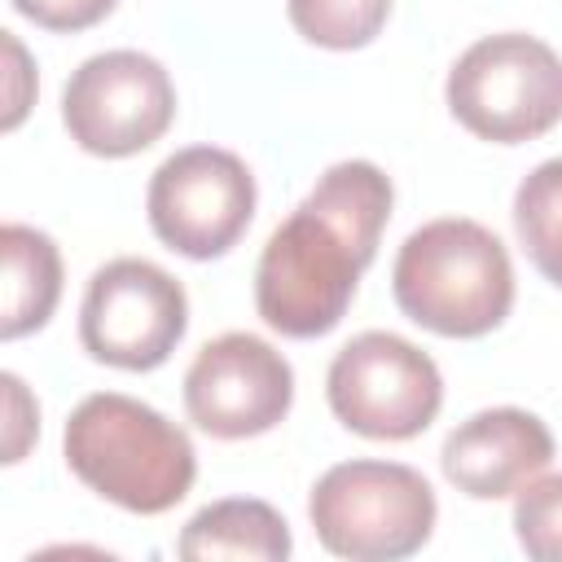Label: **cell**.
Returning <instances> with one entry per match:
<instances>
[{
    "mask_svg": "<svg viewBox=\"0 0 562 562\" xmlns=\"http://www.w3.org/2000/svg\"><path fill=\"white\" fill-rule=\"evenodd\" d=\"M386 220L391 180L382 167L364 158L334 162L259 255L255 307L263 325L285 338L329 334L347 316Z\"/></svg>",
    "mask_w": 562,
    "mask_h": 562,
    "instance_id": "obj_1",
    "label": "cell"
},
{
    "mask_svg": "<svg viewBox=\"0 0 562 562\" xmlns=\"http://www.w3.org/2000/svg\"><path fill=\"white\" fill-rule=\"evenodd\" d=\"M61 452L83 487L127 514H167L198 479L189 435L158 408L119 391H97L70 413Z\"/></svg>",
    "mask_w": 562,
    "mask_h": 562,
    "instance_id": "obj_2",
    "label": "cell"
},
{
    "mask_svg": "<svg viewBox=\"0 0 562 562\" xmlns=\"http://www.w3.org/2000/svg\"><path fill=\"white\" fill-rule=\"evenodd\" d=\"M391 294L413 325L439 338H483L514 307V263L479 220H430L404 237Z\"/></svg>",
    "mask_w": 562,
    "mask_h": 562,
    "instance_id": "obj_3",
    "label": "cell"
},
{
    "mask_svg": "<svg viewBox=\"0 0 562 562\" xmlns=\"http://www.w3.org/2000/svg\"><path fill=\"white\" fill-rule=\"evenodd\" d=\"M435 514L430 483L400 461L329 465L307 496L316 540L351 562H395L417 553L435 531Z\"/></svg>",
    "mask_w": 562,
    "mask_h": 562,
    "instance_id": "obj_4",
    "label": "cell"
},
{
    "mask_svg": "<svg viewBox=\"0 0 562 562\" xmlns=\"http://www.w3.org/2000/svg\"><path fill=\"white\" fill-rule=\"evenodd\" d=\"M452 119L492 145H522L562 123V57L522 31L470 44L443 83Z\"/></svg>",
    "mask_w": 562,
    "mask_h": 562,
    "instance_id": "obj_5",
    "label": "cell"
},
{
    "mask_svg": "<svg viewBox=\"0 0 562 562\" xmlns=\"http://www.w3.org/2000/svg\"><path fill=\"white\" fill-rule=\"evenodd\" d=\"M325 395L334 417L364 439H413L443 404V378L435 360L400 334L364 329L356 334L325 373Z\"/></svg>",
    "mask_w": 562,
    "mask_h": 562,
    "instance_id": "obj_6",
    "label": "cell"
},
{
    "mask_svg": "<svg viewBox=\"0 0 562 562\" xmlns=\"http://www.w3.org/2000/svg\"><path fill=\"white\" fill-rule=\"evenodd\" d=\"M189 329L184 285L149 259H110L92 272L79 303V342L92 360L149 373Z\"/></svg>",
    "mask_w": 562,
    "mask_h": 562,
    "instance_id": "obj_7",
    "label": "cell"
},
{
    "mask_svg": "<svg viewBox=\"0 0 562 562\" xmlns=\"http://www.w3.org/2000/svg\"><path fill=\"white\" fill-rule=\"evenodd\" d=\"M176 119V83L149 53L110 48L88 57L61 92L70 140L97 158H132L162 140Z\"/></svg>",
    "mask_w": 562,
    "mask_h": 562,
    "instance_id": "obj_8",
    "label": "cell"
},
{
    "mask_svg": "<svg viewBox=\"0 0 562 562\" xmlns=\"http://www.w3.org/2000/svg\"><path fill=\"white\" fill-rule=\"evenodd\" d=\"M154 237L184 259H220L237 246L255 215V176L233 149H176L145 193Z\"/></svg>",
    "mask_w": 562,
    "mask_h": 562,
    "instance_id": "obj_9",
    "label": "cell"
},
{
    "mask_svg": "<svg viewBox=\"0 0 562 562\" xmlns=\"http://www.w3.org/2000/svg\"><path fill=\"white\" fill-rule=\"evenodd\" d=\"M294 404L290 360L255 334L211 338L184 373V413L211 439H250L272 430Z\"/></svg>",
    "mask_w": 562,
    "mask_h": 562,
    "instance_id": "obj_10",
    "label": "cell"
},
{
    "mask_svg": "<svg viewBox=\"0 0 562 562\" xmlns=\"http://www.w3.org/2000/svg\"><path fill=\"white\" fill-rule=\"evenodd\" d=\"M549 461L553 435L527 408H483L465 417L439 452L443 479L474 501H501L522 492L536 474H544Z\"/></svg>",
    "mask_w": 562,
    "mask_h": 562,
    "instance_id": "obj_11",
    "label": "cell"
},
{
    "mask_svg": "<svg viewBox=\"0 0 562 562\" xmlns=\"http://www.w3.org/2000/svg\"><path fill=\"white\" fill-rule=\"evenodd\" d=\"M290 527L268 501L250 496H228L206 509H198L180 540L176 553L189 562H211V558H246V562H281L290 558Z\"/></svg>",
    "mask_w": 562,
    "mask_h": 562,
    "instance_id": "obj_12",
    "label": "cell"
},
{
    "mask_svg": "<svg viewBox=\"0 0 562 562\" xmlns=\"http://www.w3.org/2000/svg\"><path fill=\"white\" fill-rule=\"evenodd\" d=\"M0 259H4V312L0 338H22L48 325L61 299V255L48 233L31 224L0 228Z\"/></svg>",
    "mask_w": 562,
    "mask_h": 562,
    "instance_id": "obj_13",
    "label": "cell"
},
{
    "mask_svg": "<svg viewBox=\"0 0 562 562\" xmlns=\"http://www.w3.org/2000/svg\"><path fill=\"white\" fill-rule=\"evenodd\" d=\"M514 228L527 259L562 285V158L540 162L514 193Z\"/></svg>",
    "mask_w": 562,
    "mask_h": 562,
    "instance_id": "obj_14",
    "label": "cell"
},
{
    "mask_svg": "<svg viewBox=\"0 0 562 562\" xmlns=\"http://www.w3.org/2000/svg\"><path fill=\"white\" fill-rule=\"evenodd\" d=\"M294 31L316 48H364L391 18V0H285Z\"/></svg>",
    "mask_w": 562,
    "mask_h": 562,
    "instance_id": "obj_15",
    "label": "cell"
},
{
    "mask_svg": "<svg viewBox=\"0 0 562 562\" xmlns=\"http://www.w3.org/2000/svg\"><path fill=\"white\" fill-rule=\"evenodd\" d=\"M514 536L527 558L562 562V474H536L514 501Z\"/></svg>",
    "mask_w": 562,
    "mask_h": 562,
    "instance_id": "obj_16",
    "label": "cell"
},
{
    "mask_svg": "<svg viewBox=\"0 0 562 562\" xmlns=\"http://www.w3.org/2000/svg\"><path fill=\"white\" fill-rule=\"evenodd\" d=\"M13 9L44 31H88L114 9V0H13Z\"/></svg>",
    "mask_w": 562,
    "mask_h": 562,
    "instance_id": "obj_17",
    "label": "cell"
},
{
    "mask_svg": "<svg viewBox=\"0 0 562 562\" xmlns=\"http://www.w3.org/2000/svg\"><path fill=\"white\" fill-rule=\"evenodd\" d=\"M4 395H9L4 461H9V465H18V461H22V452H26V443L40 435V408H35V400L26 395V386H22V378H18V373H4Z\"/></svg>",
    "mask_w": 562,
    "mask_h": 562,
    "instance_id": "obj_18",
    "label": "cell"
},
{
    "mask_svg": "<svg viewBox=\"0 0 562 562\" xmlns=\"http://www.w3.org/2000/svg\"><path fill=\"white\" fill-rule=\"evenodd\" d=\"M4 53H9V110H4V127L13 132L18 123H22V114H26V105H31V97H26V79H31V66H26V53H22V44L4 31Z\"/></svg>",
    "mask_w": 562,
    "mask_h": 562,
    "instance_id": "obj_19",
    "label": "cell"
}]
</instances>
